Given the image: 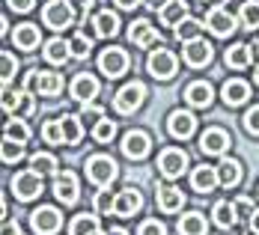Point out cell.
<instances>
[{"mask_svg":"<svg viewBox=\"0 0 259 235\" xmlns=\"http://www.w3.org/2000/svg\"><path fill=\"white\" fill-rule=\"evenodd\" d=\"M203 24H206V21H197V18H185V21L176 27V39H179V42H194V39H200V33H203Z\"/></svg>","mask_w":259,"mask_h":235,"instance_id":"836d02e7","label":"cell"},{"mask_svg":"<svg viewBox=\"0 0 259 235\" xmlns=\"http://www.w3.org/2000/svg\"><path fill=\"white\" fill-rule=\"evenodd\" d=\"M42 137H45V143H51V146L66 143V137H63V122H60V119H48V122L42 125Z\"/></svg>","mask_w":259,"mask_h":235,"instance_id":"8d00e7d4","label":"cell"},{"mask_svg":"<svg viewBox=\"0 0 259 235\" xmlns=\"http://www.w3.org/2000/svg\"><path fill=\"white\" fill-rule=\"evenodd\" d=\"M87 179L93 184H99V187H107V184L116 179V161L113 158H107V155H93V158H87Z\"/></svg>","mask_w":259,"mask_h":235,"instance_id":"277c9868","label":"cell"},{"mask_svg":"<svg viewBox=\"0 0 259 235\" xmlns=\"http://www.w3.org/2000/svg\"><path fill=\"white\" fill-rule=\"evenodd\" d=\"M250 229H253V232L259 235V211L253 214V217H250Z\"/></svg>","mask_w":259,"mask_h":235,"instance_id":"11a10c76","label":"cell"},{"mask_svg":"<svg viewBox=\"0 0 259 235\" xmlns=\"http://www.w3.org/2000/svg\"><path fill=\"white\" fill-rule=\"evenodd\" d=\"M33 96H36V92H27V89H21V105H18V110H15V116H33V110H36Z\"/></svg>","mask_w":259,"mask_h":235,"instance_id":"bcb514c9","label":"cell"},{"mask_svg":"<svg viewBox=\"0 0 259 235\" xmlns=\"http://www.w3.org/2000/svg\"><path fill=\"white\" fill-rule=\"evenodd\" d=\"M206 27L214 36H230V33H235V18L224 6H211L206 12Z\"/></svg>","mask_w":259,"mask_h":235,"instance_id":"4fadbf2b","label":"cell"},{"mask_svg":"<svg viewBox=\"0 0 259 235\" xmlns=\"http://www.w3.org/2000/svg\"><path fill=\"white\" fill-rule=\"evenodd\" d=\"M9 3V9H15V12H30L33 9V0H6Z\"/></svg>","mask_w":259,"mask_h":235,"instance_id":"f907efd6","label":"cell"},{"mask_svg":"<svg viewBox=\"0 0 259 235\" xmlns=\"http://www.w3.org/2000/svg\"><path fill=\"white\" fill-rule=\"evenodd\" d=\"M224 60H227L230 69H244V66H250V63H253L250 45H241V42H238V45H233V48H227Z\"/></svg>","mask_w":259,"mask_h":235,"instance_id":"4316f807","label":"cell"},{"mask_svg":"<svg viewBox=\"0 0 259 235\" xmlns=\"http://www.w3.org/2000/svg\"><path fill=\"white\" fill-rule=\"evenodd\" d=\"M54 197H57L63 206L78 203V197H80L78 176H75V173H57V179H54Z\"/></svg>","mask_w":259,"mask_h":235,"instance_id":"30bf717a","label":"cell"},{"mask_svg":"<svg viewBox=\"0 0 259 235\" xmlns=\"http://www.w3.org/2000/svg\"><path fill=\"white\" fill-rule=\"evenodd\" d=\"M60 122H63L66 146H78L80 137H83V122H80V116H69V113H63V116H60Z\"/></svg>","mask_w":259,"mask_h":235,"instance_id":"83f0119b","label":"cell"},{"mask_svg":"<svg viewBox=\"0 0 259 235\" xmlns=\"http://www.w3.org/2000/svg\"><path fill=\"white\" fill-rule=\"evenodd\" d=\"M250 54H253V60L259 63V42H253V45H250Z\"/></svg>","mask_w":259,"mask_h":235,"instance_id":"9f6ffc18","label":"cell"},{"mask_svg":"<svg viewBox=\"0 0 259 235\" xmlns=\"http://www.w3.org/2000/svg\"><path fill=\"white\" fill-rule=\"evenodd\" d=\"M206 217L200 211H191V214H182L179 220V235H206Z\"/></svg>","mask_w":259,"mask_h":235,"instance_id":"f546056e","label":"cell"},{"mask_svg":"<svg viewBox=\"0 0 259 235\" xmlns=\"http://www.w3.org/2000/svg\"><path fill=\"white\" fill-rule=\"evenodd\" d=\"M158 15H161V24L164 27H176L188 18V3L185 0H167V6L164 9H158Z\"/></svg>","mask_w":259,"mask_h":235,"instance_id":"44dd1931","label":"cell"},{"mask_svg":"<svg viewBox=\"0 0 259 235\" xmlns=\"http://www.w3.org/2000/svg\"><path fill=\"white\" fill-rule=\"evenodd\" d=\"M72 6L78 9V21L80 24H87V12L93 9V0H72Z\"/></svg>","mask_w":259,"mask_h":235,"instance_id":"681fc988","label":"cell"},{"mask_svg":"<svg viewBox=\"0 0 259 235\" xmlns=\"http://www.w3.org/2000/svg\"><path fill=\"white\" fill-rule=\"evenodd\" d=\"M99 96V80L93 78V75H78V78L72 80V99L80 102V105H87V102H93Z\"/></svg>","mask_w":259,"mask_h":235,"instance_id":"d6986e66","label":"cell"},{"mask_svg":"<svg viewBox=\"0 0 259 235\" xmlns=\"http://www.w3.org/2000/svg\"><path fill=\"white\" fill-rule=\"evenodd\" d=\"M30 170L39 176H51V173H57V158L51 152H36L30 158Z\"/></svg>","mask_w":259,"mask_h":235,"instance_id":"d6a6232c","label":"cell"},{"mask_svg":"<svg viewBox=\"0 0 259 235\" xmlns=\"http://www.w3.org/2000/svg\"><path fill=\"white\" fill-rule=\"evenodd\" d=\"M140 209H143V197H140L137 187H125V191L116 194V206H113L116 217H134Z\"/></svg>","mask_w":259,"mask_h":235,"instance_id":"5bb4252c","label":"cell"},{"mask_svg":"<svg viewBox=\"0 0 259 235\" xmlns=\"http://www.w3.org/2000/svg\"><path fill=\"white\" fill-rule=\"evenodd\" d=\"M21 89L27 92H36V96H57L63 89V75L57 72H39V69H30L24 75Z\"/></svg>","mask_w":259,"mask_h":235,"instance_id":"6da1fadb","label":"cell"},{"mask_svg":"<svg viewBox=\"0 0 259 235\" xmlns=\"http://www.w3.org/2000/svg\"><path fill=\"white\" fill-rule=\"evenodd\" d=\"M203 3H206V0H203Z\"/></svg>","mask_w":259,"mask_h":235,"instance_id":"94428289","label":"cell"},{"mask_svg":"<svg viewBox=\"0 0 259 235\" xmlns=\"http://www.w3.org/2000/svg\"><path fill=\"white\" fill-rule=\"evenodd\" d=\"M6 134L15 137V140H21V143H27V140H30V125L24 122V116H12V119L6 122Z\"/></svg>","mask_w":259,"mask_h":235,"instance_id":"74e56055","label":"cell"},{"mask_svg":"<svg viewBox=\"0 0 259 235\" xmlns=\"http://www.w3.org/2000/svg\"><path fill=\"white\" fill-rule=\"evenodd\" d=\"M146 3V9H164L167 6V0H143Z\"/></svg>","mask_w":259,"mask_h":235,"instance_id":"db71d44e","label":"cell"},{"mask_svg":"<svg viewBox=\"0 0 259 235\" xmlns=\"http://www.w3.org/2000/svg\"><path fill=\"white\" fill-rule=\"evenodd\" d=\"M221 96H224V102H227L230 107L244 105V102H247V96H250V86H247V80L233 78V80H227V83H224Z\"/></svg>","mask_w":259,"mask_h":235,"instance_id":"603a6c76","label":"cell"},{"mask_svg":"<svg viewBox=\"0 0 259 235\" xmlns=\"http://www.w3.org/2000/svg\"><path fill=\"white\" fill-rule=\"evenodd\" d=\"M197 128V119H194V113H188V110H170V116H167V131L176 137V140H188L191 134Z\"/></svg>","mask_w":259,"mask_h":235,"instance_id":"7c38bea8","label":"cell"},{"mask_svg":"<svg viewBox=\"0 0 259 235\" xmlns=\"http://www.w3.org/2000/svg\"><path fill=\"white\" fill-rule=\"evenodd\" d=\"M0 66H3V72H0V78H3V86L9 83V80L15 78V72H18V63H15V57L9 51L0 54Z\"/></svg>","mask_w":259,"mask_h":235,"instance_id":"b9f144b4","label":"cell"},{"mask_svg":"<svg viewBox=\"0 0 259 235\" xmlns=\"http://www.w3.org/2000/svg\"><path fill=\"white\" fill-rule=\"evenodd\" d=\"M146 69H149V75H152L155 80H170L173 75H176V69H179V60H176V54L173 51L158 48V51L149 54Z\"/></svg>","mask_w":259,"mask_h":235,"instance_id":"5b68a950","label":"cell"},{"mask_svg":"<svg viewBox=\"0 0 259 235\" xmlns=\"http://www.w3.org/2000/svg\"><path fill=\"white\" fill-rule=\"evenodd\" d=\"M137 235H167V229H164L161 220H143L137 226Z\"/></svg>","mask_w":259,"mask_h":235,"instance_id":"7dc6e473","label":"cell"},{"mask_svg":"<svg viewBox=\"0 0 259 235\" xmlns=\"http://www.w3.org/2000/svg\"><path fill=\"white\" fill-rule=\"evenodd\" d=\"M113 206H116V194H110V191H99V194H96V200H93L96 214H110Z\"/></svg>","mask_w":259,"mask_h":235,"instance_id":"ab89813d","label":"cell"},{"mask_svg":"<svg viewBox=\"0 0 259 235\" xmlns=\"http://www.w3.org/2000/svg\"><path fill=\"white\" fill-rule=\"evenodd\" d=\"M99 232V214H78L69 226V235H96Z\"/></svg>","mask_w":259,"mask_h":235,"instance_id":"4dcf8cb0","label":"cell"},{"mask_svg":"<svg viewBox=\"0 0 259 235\" xmlns=\"http://www.w3.org/2000/svg\"><path fill=\"white\" fill-rule=\"evenodd\" d=\"M241 125L247 134H259V105H253L244 116H241Z\"/></svg>","mask_w":259,"mask_h":235,"instance_id":"f6af8a7d","label":"cell"},{"mask_svg":"<svg viewBox=\"0 0 259 235\" xmlns=\"http://www.w3.org/2000/svg\"><path fill=\"white\" fill-rule=\"evenodd\" d=\"M211 214H214V223H218L221 229H230V226H235V223H238V214H235V203H227V200L214 203Z\"/></svg>","mask_w":259,"mask_h":235,"instance_id":"f1b7e54d","label":"cell"},{"mask_svg":"<svg viewBox=\"0 0 259 235\" xmlns=\"http://www.w3.org/2000/svg\"><path fill=\"white\" fill-rule=\"evenodd\" d=\"M238 18H241V24L247 27V30H256L259 27V0H247V3L241 6Z\"/></svg>","mask_w":259,"mask_h":235,"instance_id":"d590c367","label":"cell"},{"mask_svg":"<svg viewBox=\"0 0 259 235\" xmlns=\"http://www.w3.org/2000/svg\"><path fill=\"white\" fill-rule=\"evenodd\" d=\"M221 184V176H218V167H197L194 173H191V187L197 191V194H208V191H214Z\"/></svg>","mask_w":259,"mask_h":235,"instance_id":"ac0fdd59","label":"cell"},{"mask_svg":"<svg viewBox=\"0 0 259 235\" xmlns=\"http://www.w3.org/2000/svg\"><path fill=\"white\" fill-rule=\"evenodd\" d=\"M200 149L206 155H224L230 149V134L224 128H206L200 137Z\"/></svg>","mask_w":259,"mask_h":235,"instance_id":"9a60e30c","label":"cell"},{"mask_svg":"<svg viewBox=\"0 0 259 235\" xmlns=\"http://www.w3.org/2000/svg\"><path fill=\"white\" fill-rule=\"evenodd\" d=\"M208 3H214V6H224V3H227V0H208Z\"/></svg>","mask_w":259,"mask_h":235,"instance_id":"680465c9","label":"cell"},{"mask_svg":"<svg viewBox=\"0 0 259 235\" xmlns=\"http://www.w3.org/2000/svg\"><path fill=\"white\" fill-rule=\"evenodd\" d=\"M42 21L51 27V30H66V27H72L75 24V6H72V0H51V3H45Z\"/></svg>","mask_w":259,"mask_h":235,"instance_id":"3957f363","label":"cell"},{"mask_svg":"<svg viewBox=\"0 0 259 235\" xmlns=\"http://www.w3.org/2000/svg\"><path fill=\"white\" fill-rule=\"evenodd\" d=\"M218 176H221V184L224 187H235V184L241 182V164L233 161V158H224L218 164Z\"/></svg>","mask_w":259,"mask_h":235,"instance_id":"484cf974","label":"cell"},{"mask_svg":"<svg viewBox=\"0 0 259 235\" xmlns=\"http://www.w3.org/2000/svg\"><path fill=\"white\" fill-rule=\"evenodd\" d=\"M113 137H116V125H113L110 119H102V122L93 125V140H96V143H110Z\"/></svg>","mask_w":259,"mask_h":235,"instance_id":"f35d334b","label":"cell"},{"mask_svg":"<svg viewBox=\"0 0 259 235\" xmlns=\"http://www.w3.org/2000/svg\"><path fill=\"white\" fill-rule=\"evenodd\" d=\"M253 78H256V83H259V66H256V75H253Z\"/></svg>","mask_w":259,"mask_h":235,"instance_id":"91938a15","label":"cell"},{"mask_svg":"<svg viewBox=\"0 0 259 235\" xmlns=\"http://www.w3.org/2000/svg\"><path fill=\"white\" fill-rule=\"evenodd\" d=\"M24 158V143L15 140V137H3V164H18Z\"/></svg>","mask_w":259,"mask_h":235,"instance_id":"e575fe53","label":"cell"},{"mask_svg":"<svg viewBox=\"0 0 259 235\" xmlns=\"http://www.w3.org/2000/svg\"><path fill=\"white\" fill-rule=\"evenodd\" d=\"M69 57H72V51H69V42H63V39H51V42L45 45V60H48V63H54V66H63Z\"/></svg>","mask_w":259,"mask_h":235,"instance_id":"1f68e13d","label":"cell"},{"mask_svg":"<svg viewBox=\"0 0 259 235\" xmlns=\"http://www.w3.org/2000/svg\"><path fill=\"white\" fill-rule=\"evenodd\" d=\"M128 39H131V45H137V48H149V45L158 42V30H155L152 21L140 18V21H134V24L128 27Z\"/></svg>","mask_w":259,"mask_h":235,"instance_id":"2e32d148","label":"cell"},{"mask_svg":"<svg viewBox=\"0 0 259 235\" xmlns=\"http://www.w3.org/2000/svg\"><path fill=\"white\" fill-rule=\"evenodd\" d=\"M182 206H185V197L179 187H173V184L158 187V209L164 214H176V211H182Z\"/></svg>","mask_w":259,"mask_h":235,"instance_id":"7402d4cb","label":"cell"},{"mask_svg":"<svg viewBox=\"0 0 259 235\" xmlns=\"http://www.w3.org/2000/svg\"><path fill=\"white\" fill-rule=\"evenodd\" d=\"M185 99H188V105H194V107H208L211 99H214V89L208 86L206 80H194V83H188Z\"/></svg>","mask_w":259,"mask_h":235,"instance_id":"cb8c5ba5","label":"cell"},{"mask_svg":"<svg viewBox=\"0 0 259 235\" xmlns=\"http://www.w3.org/2000/svg\"><path fill=\"white\" fill-rule=\"evenodd\" d=\"M107 235H128V232H125L122 226H113V229H110V232H107Z\"/></svg>","mask_w":259,"mask_h":235,"instance_id":"6f0895ef","label":"cell"},{"mask_svg":"<svg viewBox=\"0 0 259 235\" xmlns=\"http://www.w3.org/2000/svg\"><path fill=\"white\" fill-rule=\"evenodd\" d=\"M18 105H21V89H18V92L3 89V110H6V113H12V110H18Z\"/></svg>","mask_w":259,"mask_h":235,"instance_id":"c3c4849f","label":"cell"},{"mask_svg":"<svg viewBox=\"0 0 259 235\" xmlns=\"http://www.w3.org/2000/svg\"><path fill=\"white\" fill-rule=\"evenodd\" d=\"M90 48H93V42H90L83 33H78V36L69 42V51H72L75 60H87V57H90Z\"/></svg>","mask_w":259,"mask_h":235,"instance_id":"60d3db41","label":"cell"},{"mask_svg":"<svg viewBox=\"0 0 259 235\" xmlns=\"http://www.w3.org/2000/svg\"><path fill=\"white\" fill-rule=\"evenodd\" d=\"M122 152H125V158H131V161H143V158L152 152V137H149L146 131H128V134L122 137Z\"/></svg>","mask_w":259,"mask_h":235,"instance_id":"9c48e42d","label":"cell"},{"mask_svg":"<svg viewBox=\"0 0 259 235\" xmlns=\"http://www.w3.org/2000/svg\"><path fill=\"white\" fill-rule=\"evenodd\" d=\"M12 42H15V48H21V51H36L39 42H42L39 27L36 24H18L15 33H12Z\"/></svg>","mask_w":259,"mask_h":235,"instance_id":"ffe728a7","label":"cell"},{"mask_svg":"<svg viewBox=\"0 0 259 235\" xmlns=\"http://www.w3.org/2000/svg\"><path fill=\"white\" fill-rule=\"evenodd\" d=\"M185 167H188V155L182 149H164L158 155V170L167 179H179L182 173H185Z\"/></svg>","mask_w":259,"mask_h":235,"instance_id":"8fae6325","label":"cell"},{"mask_svg":"<svg viewBox=\"0 0 259 235\" xmlns=\"http://www.w3.org/2000/svg\"><path fill=\"white\" fill-rule=\"evenodd\" d=\"M99 69H102L104 78H122L125 69H128V54L122 48H107L99 57Z\"/></svg>","mask_w":259,"mask_h":235,"instance_id":"ba28073f","label":"cell"},{"mask_svg":"<svg viewBox=\"0 0 259 235\" xmlns=\"http://www.w3.org/2000/svg\"><path fill=\"white\" fill-rule=\"evenodd\" d=\"M113 3H116L119 9H134V6H137V3H143V0H113Z\"/></svg>","mask_w":259,"mask_h":235,"instance_id":"f5cc1de1","label":"cell"},{"mask_svg":"<svg viewBox=\"0 0 259 235\" xmlns=\"http://www.w3.org/2000/svg\"><path fill=\"white\" fill-rule=\"evenodd\" d=\"M143 102H146V86H143L140 80H128V83L113 96V107H116V113H122V116L140 110Z\"/></svg>","mask_w":259,"mask_h":235,"instance_id":"7a4b0ae2","label":"cell"},{"mask_svg":"<svg viewBox=\"0 0 259 235\" xmlns=\"http://www.w3.org/2000/svg\"><path fill=\"white\" fill-rule=\"evenodd\" d=\"M3 235H24V232H21V226H18V223L6 220V223H3Z\"/></svg>","mask_w":259,"mask_h":235,"instance_id":"816d5d0a","label":"cell"},{"mask_svg":"<svg viewBox=\"0 0 259 235\" xmlns=\"http://www.w3.org/2000/svg\"><path fill=\"white\" fill-rule=\"evenodd\" d=\"M93 27H96V36L110 39V36H116V33H119V18H116L110 9H102V12L93 18Z\"/></svg>","mask_w":259,"mask_h":235,"instance_id":"d4e9b609","label":"cell"},{"mask_svg":"<svg viewBox=\"0 0 259 235\" xmlns=\"http://www.w3.org/2000/svg\"><path fill=\"white\" fill-rule=\"evenodd\" d=\"M9 187H12V194H15L18 200L30 203V200H36V197L42 194V176H39V173H33V170L15 173V176H12V182H9Z\"/></svg>","mask_w":259,"mask_h":235,"instance_id":"8992f818","label":"cell"},{"mask_svg":"<svg viewBox=\"0 0 259 235\" xmlns=\"http://www.w3.org/2000/svg\"><path fill=\"white\" fill-rule=\"evenodd\" d=\"M185 63L191 69H203L211 63V45L203 39H194V42H185Z\"/></svg>","mask_w":259,"mask_h":235,"instance_id":"e0dca14e","label":"cell"},{"mask_svg":"<svg viewBox=\"0 0 259 235\" xmlns=\"http://www.w3.org/2000/svg\"><path fill=\"white\" fill-rule=\"evenodd\" d=\"M80 119H83V122H93V125H96V122H102V119H104V107L87 102V105L80 107Z\"/></svg>","mask_w":259,"mask_h":235,"instance_id":"ee69618b","label":"cell"},{"mask_svg":"<svg viewBox=\"0 0 259 235\" xmlns=\"http://www.w3.org/2000/svg\"><path fill=\"white\" fill-rule=\"evenodd\" d=\"M30 226H33L36 235H54V232H60V226H63V214L54 206H39L30 214Z\"/></svg>","mask_w":259,"mask_h":235,"instance_id":"52a82bcc","label":"cell"},{"mask_svg":"<svg viewBox=\"0 0 259 235\" xmlns=\"http://www.w3.org/2000/svg\"><path fill=\"white\" fill-rule=\"evenodd\" d=\"M235 214H238V220H247V223H250V217L256 214L253 200H250V197H238V200H235Z\"/></svg>","mask_w":259,"mask_h":235,"instance_id":"7bdbcfd3","label":"cell"}]
</instances>
